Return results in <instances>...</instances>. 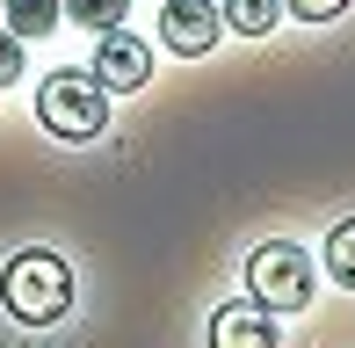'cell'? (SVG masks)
Instances as JSON below:
<instances>
[{"mask_svg":"<svg viewBox=\"0 0 355 348\" xmlns=\"http://www.w3.org/2000/svg\"><path fill=\"white\" fill-rule=\"evenodd\" d=\"M297 22H334V15H348V0H283Z\"/></svg>","mask_w":355,"mask_h":348,"instance_id":"cell-12","label":"cell"},{"mask_svg":"<svg viewBox=\"0 0 355 348\" xmlns=\"http://www.w3.org/2000/svg\"><path fill=\"white\" fill-rule=\"evenodd\" d=\"M94 37H102V44H94V80H102L109 94H131V87H145V80H153V44H145V37H131V29H94Z\"/></svg>","mask_w":355,"mask_h":348,"instance_id":"cell-4","label":"cell"},{"mask_svg":"<svg viewBox=\"0 0 355 348\" xmlns=\"http://www.w3.org/2000/svg\"><path fill=\"white\" fill-rule=\"evenodd\" d=\"M0 8H8V29H15V37H51V29L58 22H66V8H58V0H0Z\"/></svg>","mask_w":355,"mask_h":348,"instance_id":"cell-7","label":"cell"},{"mask_svg":"<svg viewBox=\"0 0 355 348\" xmlns=\"http://www.w3.org/2000/svg\"><path fill=\"white\" fill-rule=\"evenodd\" d=\"M312 254L304 247H290V240H268V247H254L247 254V290H254V305H268V312H304L312 305Z\"/></svg>","mask_w":355,"mask_h":348,"instance_id":"cell-3","label":"cell"},{"mask_svg":"<svg viewBox=\"0 0 355 348\" xmlns=\"http://www.w3.org/2000/svg\"><path fill=\"white\" fill-rule=\"evenodd\" d=\"M0 297H8V312L22 327H51L73 305V268L58 254H44V247H29V254H15L0 268Z\"/></svg>","mask_w":355,"mask_h":348,"instance_id":"cell-1","label":"cell"},{"mask_svg":"<svg viewBox=\"0 0 355 348\" xmlns=\"http://www.w3.org/2000/svg\"><path fill=\"white\" fill-rule=\"evenodd\" d=\"M37 123L66 146H87V138L109 131V87L94 73H51L37 87Z\"/></svg>","mask_w":355,"mask_h":348,"instance_id":"cell-2","label":"cell"},{"mask_svg":"<svg viewBox=\"0 0 355 348\" xmlns=\"http://www.w3.org/2000/svg\"><path fill=\"white\" fill-rule=\"evenodd\" d=\"M327 276H334V283H348V290H355V218H348V225H334V232H327Z\"/></svg>","mask_w":355,"mask_h":348,"instance_id":"cell-9","label":"cell"},{"mask_svg":"<svg viewBox=\"0 0 355 348\" xmlns=\"http://www.w3.org/2000/svg\"><path fill=\"white\" fill-rule=\"evenodd\" d=\"M58 8H66V15H73L80 29H116L131 0H58Z\"/></svg>","mask_w":355,"mask_h":348,"instance_id":"cell-10","label":"cell"},{"mask_svg":"<svg viewBox=\"0 0 355 348\" xmlns=\"http://www.w3.org/2000/svg\"><path fill=\"white\" fill-rule=\"evenodd\" d=\"M225 29V8L218 0H159V44L182 58H203Z\"/></svg>","mask_w":355,"mask_h":348,"instance_id":"cell-5","label":"cell"},{"mask_svg":"<svg viewBox=\"0 0 355 348\" xmlns=\"http://www.w3.org/2000/svg\"><path fill=\"white\" fill-rule=\"evenodd\" d=\"M15 80H22V37L0 29V87H15Z\"/></svg>","mask_w":355,"mask_h":348,"instance_id":"cell-11","label":"cell"},{"mask_svg":"<svg viewBox=\"0 0 355 348\" xmlns=\"http://www.w3.org/2000/svg\"><path fill=\"white\" fill-rule=\"evenodd\" d=\"M211 341H276V312L268 305H225L218 320H211Z\"/></svg>","mask_w":355,"mask_h":348,"instance_id":"cell-6","label":"cell"},{"mask_svg":"<svg viewBox=\"0 0 355 348\" xmlns=\"http://www.w3.org/2000/svg\"><path fill=\"white\" fill-rule=\"evenodd\" d=\"M276 22H283V0H225V29H239V37H268Z\"/></svg>","mask_w":355,"mask_h":348,"instance_id":"cell-8","label":"cell"}]
</instances>
